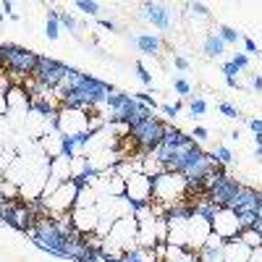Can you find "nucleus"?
I'll list each match as a JSON object with an SVG mask.
<instances>
[{
    "mask_svg": "<svg viewBox=\"0 0 262 262\" xmlns=\"http://www.w3.org/2000/svg\"><path fill=\"white\" fill-rule=\"evenodd\" d=\"M215 34L226 42V48H228V45H236V42H242V39H244V37H242V32H236V29H233V27H228V24H221Z\"/></svg>",
    "mask_w": 262,
    "mask_h": 262,
    "instance_id": "nucleus-17",
    "label": "nucleus"
},
{
    "mask_svg": "<svg viewBox=\"0 0 262 262\" xmlns=\"http://www.w3.org/2000/svg\"><path fill=\"white\" fill-rule=\"evenodd\" d=\"M210 158H212L215 163H221V165H231V163H233V155H231V149H228L226 144H215V147L210 149Z\"/></svg>",
    "mask_w": 262,
    "mask_h": 262,
    "instance_id": "nucleus-19",
    "label": "nucleus"
},
{
    "mask_svg": "<svg viewBox=\"0 0 262 262\" xmlns=\"http://www.w3.org/2000/svg\"><path fill=\"white\" fill-rule=\"evenodd\" d=\"M76 194L79 189L74 186V181H66L63 186H58L50 196L39 200L42 207H45V215H60V212H71L76 205Z\"/></svg>",
    "mask_w": 262,
    "mask_h": 262,
    "instance_id": "nucleus-5",
    "label": "nucleus"
},
{
    "mask_svg": "<svg viewBox=\"0 0 262 262\" xmlns=\"http://www.w3.org/2000/svg\"><path fill=\"white\" fill-rule=\"evenodd\" d=\"M45 37L48 39H58L60 37V21H58V11H50L48 13V21H45Z\"/></svg>",
    "mask_w": 262,
    "mask_h": 262,
    "instance_id": "nucleus-18",
    "label": "nucleus"
},
{
    "mask_svg": "<svg viewBox=\"0 0 262 262\" xmlns=\"http://www.w3.org/2000/svg\"><path fill=\"white\" fill-rule=\"evenodd\" d=\"M170 8L163 6V3H144L142 6V16L149 21L155 29H168L170 27Z\"/></svg>",
    "mask_w": 262,
    "mask_h": 262,
    "instance_id": "nucleus-10",
    "label": "nucleus"
},
{
    "mask_svg": "<svg viewBox=\"0 0 262 262\" xmlns=\"http://www.w3.org/2000/svg\"><path fill=\"white\" fill-rule=\"evenodd\" d=\"M252 249L242 242V236H231L226 238V247H223V259L226 262H249Z\"/></svg>",
    "mask_w": 262,
    "mask_h": 262,
    "instance_id": "nucleus-12",
    "label": "nucleus"
},
{
    "mask_svg": "<svg viewBox=\"0 0 262 262\" xmlns=\"http://www.w3.org/2000/svg\"><path fill=\"white\" fill-rule=\"evenodd\" d=\"M217 111H221V113H223L226 118H233V121H238V118H244V116H242V111H238V107H233V105H231L228 100H223L221 105H217Z\"/></svg>",
    "mask_w": 262,
    "mask_h": 262,
    "instance_id": "nucleus-25",
    "label": "nucleus"
},
{
    "mask_svg": "<svg viewBox=\"0 0 262 262\" xmlns=\"http://www.w3.org/2000/svg\"><path fill=\"white\" fill-rule=\"evenodd\" d=\"M165 262H200V254L189 247H173L168 244L165 249Z\"/></svg>",
    "mask_w": 262,
    "mask_h": 262,
    "instance_id": "nucleus-14",
    "label": "nucleus"
},
{
    "mask_svg": "<svg viewBox=\"0 0 262 262\" xmlns=\"http://www.w3.org/2000/svg\"><path fill=\"white\" fill-rule=\"evenodd\" d=\"M173 90H176V95H181V97H189L191 95V84L184 76H176L173 79Z\"/></svg>",
    "mask_w": 262,
    "mask_h": 262,
    "instance_id": "nucleus-28",
    "label": "nucleus"
},
{
    "mask_svg": "<svg viewBox=\"0 0 262 262\" xmlns=\"http://www.w3.org/2000/svg\"><path fill=\"white\" fill-rule=\"evenodd\" d=\"M155 90H149V92H134L131 97H134L137 102H142V105H147V107H152V111H155V107H160V102L155 100Z\"/></svg>",
    "mask_w": 262,
    "mask_h": 262,
    "instance_id": "nucleus-24",
    "label": "nucleus"
},
{
    "mask_svg": "<svg viewBox=\"0 0 262 262\" xmlns=\"http://www.w3.org/2000/svg\"><path fill=\"white\" fill-rule=\"evenodd\" d=\"M11 8H13V3H11V0H6V3H3V11H6V13H11Z\"/></svg>",
    "mask_w": 262,
    "mask_h": 262,
    "instance_id": "nucleus-41",
    "label": "nucleus"
},
{
    "mask_svg": "<svg viewBox=\"0 0 262 262\" xmlns=\"http://www.w3.org/2000/svg\"><path fill=\"white\" fill-rule=\"evenodd\" d=\"M66 69H69L66 63H60L55 58H42L39 55V63H37V69H34L32 76H34V81L42 86V90L55 92L60 86V81H63V76H66Z\"/></svg>",
    "mask_w": 262,
    "mask_h": 262,
    "instance_id": "nucleus-4",
    "label": "nucleus"
},
{
    "mask_svg": "<svg viewBox=\"0 0 262 262\" xmlns=\"http://www.w3.org/2000/svg\"><path fill=\"white\" fill-rule=\"evenodd\" d=\"M238 189H242V184H238L236 179H231L228 173H223V176H221V173H215V181H212V186L205 194H207V200L215 202L217 207H228L233 202V196L238 194Z\"/></svg>",
    "mask_w": 262,
    "mask_h": 262,
    "instance_id": "nucleus-6",
    "label": "nucleus"
},
{
    "mask_svg": "<svg viewBox=\"0 0 262 262\" xmlns=\"http://www.w3.org/2000/svg\"><path fill=\"white\" fill-rule=\"evenodd\" d=\"M231 63H233L236 71H244V69H249V55H247V53H236V55L231 58Z\"/></svg>",
    "mask_w": 262,
    "mask_h": 262,
    "instance_id": "nucleus-32",
    "label": "nucleus"
},
{
    "mask_svg": "<svg viewBox=\"0 0 262 262\" xmlns=\"http://www.w3.org/2000/svg\"><path fill=\"white\" fill-rule=\"evenodd\" d=\"M191 142V137L189 134H184L181 128H176V126H165L163 128V144H168V147H186Z\"/></svg>",
    "mask_w": 262,
    "mask_h": 262,
    "instance_id": "nucleus-15",
    "label": "nucleus"
},
{
    "mask_svg": "<svg viewBox=\"0 0 262 262\" xmlns=\"http://www.w3.org/2000/svg\"><path fill=\"white\" fill-rule=\"evenodd\" d=\"M242 42H244V50H247L249 55H257V58H262V53L257 50V42H254V39H247V37H244Z\"/></svg>",
    "mask_w": 262,
    "mask_h": 262,
    "instance_id": "nucleus-34",
    "label": "nucleus"
},
{
    "mask_svg": "<svg viewBox=\"0 0 262 262\" xmlns=\"http://www.w3.org/2000/svg\"><path fill=\"white\" fill-rule=\"evenodd\" d=\"M238 236H242V242H244L249 249H257V247H262V233H259L257 228H244V231L238 233Z\"/></svg>",
    "mask_w": 262,
    "mask_h": 262,
    "instance_id": "nucleus-21",
    "label": "nucleus"
},
{
    "mask_svg": "<svg viewBox=\"0 0 262 262\" xmlns=\"http://www.w3.org/2000/svg\"><path fill=\"white\" fill-rule=\"evenodd\" d=\"M181 107H184L181 102H173V105H168V102H160V107H158V111H163V113H165V116H168V118L173 121V118H179Z\"/></svg>",
    "mask_w": 262,
    "mask_h": 262,
    "instance_id": "nucleus-29",
    "label": "nucleus"
},
{
    "mask_svg": "<svg viewBox=\"0 0 262 262\" xmlns=\"http://www.w3.org/2000/svg\"><path fill=\"white\" fill-rule=\"evenodd\" d=\"M249 123V128L254 131V134H262V118H244Z\"/></svg>",
    "mask_w": 262,
    "mask_h": 262,
    "instance_id": "nucleus-36",
    "label": "nucleus"
},
{
    "mask_svg": "<svg viewBox=\"0 0 262 262\" xmlns=\"http://www.w3.org/2000/svg\"><path fill=\"white\" fill-rule=\"evenodd\" d=\"M252 90H254V92H262V76H259V74L252 76Z\"/></svg>",
    "mask_w": 262,
    "mask_h": 262,
    "instance_id": "nucleus-37",
    "label": "nucleus"
},
{
    "mask_svg": "<svg viewBox=\"0 0 262 262\" xmlns=\"http://www.w3.org/2000/svg\"><path fill=\"white\" fill-rule=\"evenodd\" d=\"M163 128H165V123H160L155 116H152L147 121H139L134 126H128V139H131V144L139 147V155L144 158L163 142Z\"/></svg>",
    "mask_w": 262,
    "mask_h": 262,
    "instance_id": "nucleus-3",
    "label": "nucleus"
},
{
    "mask_svg": "<svg viewBox=\"0 0 262 262\" xmlns=\"http://www.w3.org/2000/svg\"><path fill=\"white\" fill-rule=\"evenodd\" d=\"M254 142H257V147H262V134H254Z\"/></svg>",
    "mask_w": 262,
    "mask_h": 262,
    "instance_id": "nucleus-44",
    "label": "nucleus"
},
{
    "mask_svg": "<svg viewBox=\"0 0 262 262\" xmlns=\"http://www.w3.org/2000/svg\"><path fill=\"white\" fill-rule=\"evenodd\" d=\"M126 100H128L126 92H116V90H111V95L105 97V107H111V113H121V107H123Z\"/></svg>",
    "mask_w": 262,
    "mask_h": 262,
    "instance_id": "nucleus-20",
    "label": "nucleus"
},
{
    "mask_svg": "<svg viewBox=\"0 0 262 262\" xmlns=\"http://www.w3.org/2000/svg\"><path fill=\"white\" fill-rule=\"evenodd\" d=\"M210 231H212V226H210L207 221H202L200 215H194L191 221H189V247H191L194 252H200L202 244L207 242Z\"/></svg>",
    "mask_w": 262,
    "mask_h": 262,
    "instance_id": "nucleus-11",
    "label": "nucleus"
},
{
    "mask_svg": "<svg viewBox=\"0 0 262 262\" xmlns=\"http://www.w3.org/2000/svg\"><path fill=\"white\" fill-rule=\"evenodd\" d=\"M186 8H189V13H191V16H202V18H210V8H207L205 3H189Z\"/></svg>",
    "mask_w": 262,
    "mask_h": 262,
    "instance_id": "nucleus-33",
    "label": "nucleus"
},
{
    "mask_svg": "<svg viewBox=\"0 0 262 262\" xmlns=\"http://www.w3.org/2000/svg\"><path fill=\"white\" fill-rule=\"evenodd\" d=\"M202 50H205L207 58H221V55L226 53V42L217 37V34H207V37L202 39Z\"/></svg>",
    "mask_w": 262,
    "mask_h": 262,
    "instance_id": "nucleus-16",
    "label": "nucleus"
},
{
    "mask_svg": "<svg viewBox=\"0 0 262 262\" xmlns=\"http://www.w3.org/2000/svg\"><path fill=\"white\" fill-rule=\"evenodd\" d=\"M207 100L205 97H194V100H189V113L194 116V118H202L205 113H207Z\"/></svg>",
    "mask_w": 262,
    "mask_h": 262,
    "instance_id": "nucleus-23",
    "label": "nucleus"
},
{
    "mask_svg": "<svg viewBox=\"0 0 262 262\" xmlns=\"http://www.w3.org/2000/svg\"><path fill=\"white\" fill-rule=\"evenodd\" d=\"M71 221H74L76 233H97L100 212H97V207H74L71 210Z\"/></svg>",
    "mask_w": 262,
    "mask_h": 262,
    "instance_id": "nucleus-9",
    "label": "nucleus"
},
{
    "mask_svg": "<svg viewBox=\"0 0 262 262\" xmlns=\"http://www.w3.org/2000/svg\"><path fill=\"white\" fill-rule=\"evenodd\" d=\"M249 262H262V247L252 249V254H249Z\"/></svg>",
    "mask_w": 262,
    "mask_h": 262,
    "instance_id": "nucleus-39",
    "label": "nucleus"
},
{
    "mask_svg": "<svg viewBox=\"0 0 262 262\" xmlns=\"http://www.w3.org/2000/svg\"><path fill=\"white\" fill-rule=\"evenodd\" d=\"M196 254H200V262H226V259H223V249H210V247H202Z\"/></svg>",
    "mask_w": 262,
    "mask_h": 262,
    "instance_id": "nucleus-22",
    "label": "nucleus"
},
{
    "mask_svg": "<svg viewBox=\"0 0 262 262\" xmlns=\"http://www.w3.org/2000/svg\"><path fill=\"white\" fill-rule=\"evenodd\" d=\"M58 21H60V27L71 29V32H76V29H79V24L74 21V16H71V13H66V11H58Z\"/></svg>",
    "mask_w": 262,
    "mask_h": 262,
    "instance_id": "nucleus-31",
    "label": "nucleus"
},
{
    "mask_svg": "<svg viewBox=\"0 0 262 262\" xmlns=\"http://www.w3.org/2000/svg\"><path fill=\"white\" fill-rule=\"evenodd\" d=\"M152 181V202L155 205H173V202H179L184 200V194H186V179L181 176V173H160V176L155 179H149Z\"/></svg>",
    "mask_w": 262,
    "mask_h": 262,
    "instance_id": "nucleus-2",
    "label": "nucleus"
},
{
    "mask_svg": "<svg viewBox=\"0 0 262 262\" xmlns=\"http://www.w3.org/2000/svg\"><path fill=\"white\" fill-rule=\"evenodd\" d=\"M226 86H228V90H242V84H238L236 76H228V79H226Z\"/></svg>",
    "mask_w": 262,
    "mask_h": 262,
    "instance_id": "nucleus-38",
    "label": "nucleus"
},
{
    "mask_svg": "<svg viewBox=\"0 0 262 262\" xmlns=\"http://www.w3.org/2000/svg\"><path fill=\"white\" fill-rule=\"evenodd\" d=\"M134 45H137L144 55H160L163 39H160L158 34H152V32H139V34H134Z\"/></svg>",
    "mask_w": 262,
    "mask_h": 262,
    "instance_id": "nucleus-13",
    "label": "nucleus"
},
{
    "mask_svg": "<svg viewBox=\"0 0 262 262\" xmlns=\"http://www.w3.org/2000/svg\"><path fill=\"white\" fill-rule=\"evenodd\" d=\"M173 66H176L179 71H189V60L184 55H173Z\"/></svg>",
    "mask_w": 262,
    "mask_h": 262,
    "instance_id": "nucleus-35",
    "label": "nucleus"
},
{
    "mask_svg": "<svg viewBox=\"0 0 262 262\" xmlns=\"http://www.w3.org/2000/svg\"><path fill=\"white\" fill-rule=\"evenodd\" d=\"M3 202H8V200H6V194H3V189H0V205H3Z\"/></svg>",
    "mask_w": 262,
    "mask_h": 262,
    "instance_id": "nucleus-45",
    "label": "nucleus"
},
{
    "mask_svg": "<svg viewBox=\"0 0 262 262\" xmlns=\"http://www.w3.org/2000/svg\"><path fill=\"white\" fill-rule=\"evenodd\" d=\"M100 27H102V29H107V32H116V29H118V27L113 24V21H107V18H100Z\"/></svg>",
    "mask_w": 262,
    "mask_h": 262,
    "instance_id": "nucleus-40",
    "label": "nucleus"
},
{
    "mask_svg": "<svg viewBox=\"0 0 262 262\" xmlns=\"http://www.w3.org/2000/svg\"><path fill=\"white\" fill-rule=\"evenodd\" d=\"M254 158H257V160H262V147H254Z\"/></svg>",
    "mask_w": 262,
    "mask_h": 262,
    "instance_id": "nucleus-42",
    "label": "nucleus"
},
{
    "mask_svg": "<svg viewBox=\"0 0 262 262\" xmlns=\"http://www.w3.org/2000/svg\"><path fill=\"white\" fill-rule=\"evenodd\" d=\"M189 137H191L196 144H202V142H207V137H210V128H207V126H194Z\"/></svg>",
    "mask_w": 262,
    "mask_h": 262,
    "instance_id": "nucleus-30",
    "label": "nucleus"
},
{
    "mask_svg": "<svg viewBox=\"0 0 262 262\" xmlns=\"http://www.w3.org/2000/svg\"><path fill=\"white\" fill-rule=\"evenodd\" d=\"M76 90L81 92L84 102H86V105H90L92 111H95V107H102V105H105V97L111 95L113 86H107V84H102L100 79H95V76H90V74H84Z\"/></svg>",
    "mask_w": 262,
    "mask_h": 262,
    "instance_id": "nucleus-7",
    "label": "nucleus"
},
{
    "mask_svg": "<svg viewBox=\"0 0 262 262\" xmlns=\"http://www.w3.org/2000/svg\"><path fill=\"white\" fill-rule=\"evenodd\" d=\"M0 58H3V69L6 74L18 81V79H27L34 74L37 63H39V55L27 50V48H18V45H11V42H6V45H0Z\"/></svg>",
    "mask_w": 262,
    "mask_h": 262,
    "instance_id": "nucleus-1",
    "label": "nucleus"
},
{
    "mask_svg": "<svg viewBox=\"0 0 262 262\" xmlns=\"http://www.w3.org/2000/svg\"><path fill=\"white\" fill-rule=\"evenodd\" d=\"M102 262H123V259H121V257H105Z\"/></svg>",
    "mask_w": 262,
    "mask_h": 262,
    "instance_id": "nucleus-43",
    "label": "nucleus"
},
{
    "mask_svg": "<svg viewBox=\"0 0 262 262\" xmlns=\"http://www.w3.org/2000/svg\"><path fill=\"white\" fill-rule=\"evenodd\" d=\"M134 69H137V76H139V81H142L144 86H149V90H155V86H152V74L144 69V63H142V60H137V63H134Z\"/></svg>",
    "mask_w": 262,
    "mask_h": 262,
    "instance_id": "nucleus-27",
    "label": "nucleus"
},
{
    "mask_svg": "<svg viewBox=\"0 0 262 262\" xmlns=\"http://www.w3.org/2000/svg\"><path fill=\"white\" fill-rule=\"evenodd\" d=\"M210 226H212L215 233H221L223 238H231V236H238V233H242L238 217H236V212H233L231 207H221V210H217Z\"/></svg>",
    "mask_w": 262,
    "mask_h": 262,
    "instance_id": "nucleus-8",
    "label": "nucleus"
},
{
    "mask_svg": "<svg viewBox=\"0 0 262 262\" xmlns=\"http://www.w3.org/2000/svg\"><path fill=\"white\" fill-rule=\"evenodd\" d=\"M76 8H79L81 13H86V16H97L100 3H95V0H76Z\"/></svg>",
    "mask_w": 262,
    "mask_h": 262,
    "instance_id": "nucleus-26",
    "label": "nucleus"
}]
</instances>
